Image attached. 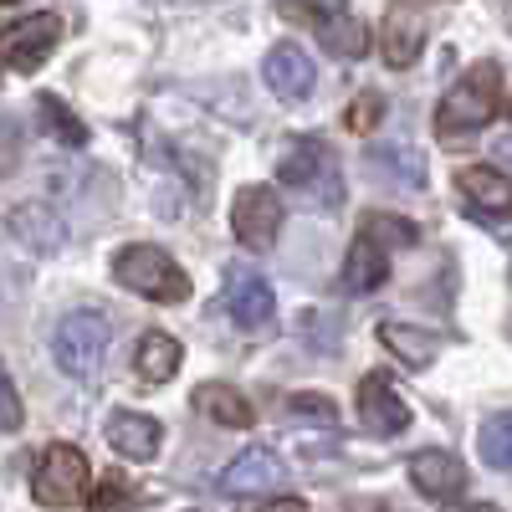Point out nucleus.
I'll list each match as a JSON object with an SVG mask.
<instances>
[{
    "label": "nucleus",
    "mask_w": 512,
    "mask_h": 512,
    "mask_svg": "<svg viewBox=\"0 0 512 512\" xmlns=\"http://www.w3.org/2000/svg\"><path fill=\"white\" fill-rule=\"evenodd\" d=\"M420 47H425L420 16H410L405 6H395L390 21H384V62H390V67H410L420 57Z\"/></svg>",
    "instance_id": "obj_18"
},
{
    "label": "nucleus",
    "mask_w": 512,
    "mask_h": 512,
    "mask_svg": "<svg viewBox=\"0 0 512 512\" xmlns=\"http://www.w3.org/2000/svg\"><path fill=\"white\" fill-rule=\"evenodd\" d=\"M226 313L236 328H267L277 318V297L262 272H236L226 287Z\"/></svg>",
    "instance_id": "obj_10"
},
{
    "label": "nucleus",
    "mask_w": 512,
    "mask_h": 512,
    "mask_svg": "<svg viewBox=\"0 0 512 512\" xmlns=\"http://www.w3.org/2000/svg\"><path fill=\"white\" fill-rule=\"evenodd\" d=\"M36 123L47 128L52 139H62L67 149H82V144H88V128H82V123L67 113L62 98H36Z\"/></svg>",
    "instance_id": "obj_22"
},
{
    "label": "nucleus",
    "mask_w": 512,
    "mask_h": 512,
    "mask_svg": "<svg viewBox=\"0 0 512 512\" xmlns=\"http://www.w3.org/2000/svg\"><path fill=\"white\" fill-rule=\"evenodd\" d=\"M507 333H512V323H507Z\"/></svg>",
    "instance_id": "obj_34"
},
{
    "label": "nucleus",
    "mask_w": 512,
    "mask_h": 512,
    "mask_svg": "<svg viewBox=\"0 0 512 512\" xmlns=\"http://www.w3.org/2000/svg\"><path fill=\"white\" fill-rule=\"evenodd\" d=\"M287 415L292 420H313V425H323V431H333V425H338V405L328 395H292L287 400Z\"/></svg>",
    "instance_id": "obj_25"
},
{
    "label": "nucleus",
    "mask_w": 512,
    "mask_h": 512,
    "mask_svg": "<svg viewBox=\"0 0 512 512\" xmlns=\"http://www.w3.org/2000/svg\"><path fill=\"white\" fill-rule=\"evenodd\" d=\"M359 420L369 436H400L410 425V405L395 395V384L384 374H369L359 379Z\"/></svg>",
    "instance_id": "obj_8"
},
{
    "label": "nucleus",
    "mask_w": 512,
    "mask_h": 512,
    "mask_svg": "<svg viewBox=\"0 0 512 512\" xmlns=\"http://www.w3.org/2000/svg\"><path fill=\"white\" fill-rule=\"evenodd\" d=\"M231 231L246 251H267L282 231V195L267 185H246L231 205Z\"/></svg>",
    "instance_id": "obj_5"
},
{
    "label": "nucleus",
    "mask_w": 512,
    "mask_h": 512,
    "mask_svg": "<svg viewBox=\"0 0 512 512\" xmlns=\"http://www.w3.org/2000/svg\"><path fill=\"white\" fill-rule=\"evenodd\" d=\"M6 231L26 246V251H57L62 246V221L47 205H16L6 216Z\"/></svg>",
    "instance_id": "obj_15"
},
{
    "label": "nucleus",
    "mask_w": 512,
    "mask_h": 512,
    "mask_svg": "<svg viewBox=\"0 0 512 512\" xmlns=\"http://www.w3.org/2000/svg\"><path fill=\"white\" fill-rule=\"evenodd\" d=\"M379 338H384V349H390L400 364H410V369H425L441 354V333H425L415 323H384Z\"/></svg>",
    "instance_id": "obj_17"
},
{
    "label": "nucleus",
    "mask_w": 512,
    "mask_h": 512,
    "mask_svg": "<svg viewBox=\"0 0 512 512\" xmlns=\"http://www.w3.org/2000/svg\"><path fill=\"white\" fill-rule=\"evenodd\" d=\"M134 364H139V374H144L149 384L175 379V374H180V338H169V333H149L144 344H139V354H134Z\"/></svg>",
    "instance_id": "obj_20"
},
{
    "label": "nucleus",
    "mask_w": 512,
    "mask_h": 512,
    "mask_svg": "<svg viewBox=\"0 0 512 512\" xmlns=\"http://www.w3.org/2000/svg\"><path fill=\"white\" fill-rule=\"evenodd\" d=\"M103 349H108V323H103L98 313H72V318H62V328H57V338H52L57 364H62L67 374H77V379H88V374L103 364Z\"/></svg>",
    "instance_id": "obj_4"
},
{
    "label": "nucleus",
    "mask_w": 512,
    "mask_h": 512,
    "mask_svg": "<svg viewBox=\"0 0 512 512\" xmlns=\"http://www.w3.org/2000/svg\"><path fill=\"white\" fill-rule=\"evenodd\" d=\"M395 6H431V0H395Z\"/></svg>",
    "instance_id": "obj_32"
},
{
    "label": "nucleus",
    "mask_w": 512,
    "mask_h": 512,
    "mask_svg": "<svg viewBox=\"0 0 512 512\" xmlns=\"http://www.w3.org/2000/svg\"><path fill=\"white\" fill-rule=\"evenodd\" d=\"M374 164H379V169H390V175H400L405 185H420V180H425V164H420V154H410V149H400V144L379 149V154H374Z\"/></svg>",
    "instance_id": "obj_26"
},
{
    "label": "nucleus",
    "mask_w": 512,
    "mask_h": 512,
    "mask_svg": "<svg viewBox=\"0 0 512 512\" xmlns=\"http://www.w3.org/2000/svg\"><path fill=\"white\" fill-rule=\"evenodd\" d=\"M456 190L482 221H512V180L492 164H466L456 175Z\"/></svg>",
    "instance_id": "obj_7"
},
{
    "label": "nucleus",
    "mask_w": 512,
    "mask_h": 512,
    "mask_svg": "<svg viewBox=\"0 0 512 512\" xmlns=\"http://www.w3.org/2000/svg\"><path fill=\"white\" fill-rule=\"evenodd\" d=\"M497 103H502V72H497V62H477V67L441 98V108H436V134H441V139L477 134V128L492 123Z\"/></svg>",
    "instance_id": "obj_1"
},
{
    "label": "nucleus",
    "mask_w": 512,
    "mask_h": 512,
    "mask_svg": "<svg viewBox=\"0 0 512 512\" xmlns=\"http://www.w3.org/2000/svg\"><path fill=\"white\" fill-rule=\"evenodd\" d=\"M410 482H415L425 497L451 502V497L466 487V472H461V461H456L451 451H415V456H410Z\"/></svg>",
    "instance_id": "obj_13"
},
{
    "label": "nucleus",
    "mask_w": 512,
    "mask_h": 512,
    "mask_svg": "<svg viewBox=\"0 0 512 512\" xmlns=\"http://www.w3.org/2000/svg\"><path fill=\"white\" fill-rule=\"evenodd\" d=\"M62 41V21L57 16H26L6 31V41H0V52H6V67L11 72H31L47 62V52Z\"/></svg>",
    "instance_id": "obj_6"
},
{
    "label": "nucleus",
    "mask_w": 512,
    "mask_h": 512,
    "mask_svg": "<svg viewBox=\"0 0 512 512\" xmlns=\"http://www.w3.org/2000/svg\"><path fill=\"white\" fill-rule=\"evenodd\" d=\"M113 277L128 292L149 297V303H185L190 297V277L180 272L175 256H164L159 246H123L118 262H113Z\"/></svg>",
    "instance_id": "obj_2"
},
{
    "label": "nucleus",
    "mask_w": 512,
    "mask_h": 512,
    "mask_svg": "<svg viewBox=\"0 0 512 512\" xmlns=\"http://www.w3.org/2000/svg\"><path fill=\"white\" fill-rule=\"evenodd\" d=\"M456 512H497L492 502H472V507H456Z\"/></svg>",
    "instance_id": "obj_31"
},
{
    "label": "nucleus",
    "mask_w": 512,
    "mask_h": 512,
    "mask_svg": "<svg viewBox=\"0 0 512 512\" xmlns=\"http://www.w3.org/2000/svg\"><path fill=\"white\" fill-rule=\"evenodd\" d=\"M364 231L374 241H390V246H415L420 241V226L405 221V216H384V210H374V216H364Z\"/></svg>",
    "instance_id": "obj_24"
},
{
    "label": "nucleus",
    "mask_w": 512,
    "mask_h": 512,
    "mask_svg": "<svg viewBox=\"0 0 512 512\" xmlns=\"http://www.w3.org/2000/svg\"><path fill=\"white\" fill-rule=\"evenodd\" d=\"M262 512H308V502H303V497H277V502H267Z\"/></svg>",
    "instance_id": "obj_30"
},
{
    "label": "nucleus",
    "mask_w": 512,
    "mask_h": 512,
    "mask_svg": "<svg viewBox=\"0 0 512 512\" xmlns=\"http://www.w3.org/2000/svg\"><path fill=\"white\" fill-rule=\"evenodd\" d=\"M502 159H507V164H512V144H502Z\"/></svg>",
    "instance_id": "obj_33"
},
{
    "label": "nucleus",
    "mask_w": 512,
    "mask_h": 512,
    "mask_svg": "<svg viewBox=\"0 0 512 512\" xmlns=\"http://www.w3.org/2000/svg\"><path fill=\"white\" fill-rule=\"evenodd\" d=\"M195 405H200L210 420L231 425V431H246V425L256 420L251 400H246L241 390H231V384H200V390H195Z\"/></svg>",
    "instance_id": "obj_19"
},
{
    "label": "nucleus",
    "mask_w": 512,
    "mask_h": 512,
    "mask_svg": "<svg viewBox=\"0 0 512 512\" xmlns=\"http://www.w3.org/2000/svg\"><path fill=\"white\" fill-rule=\"evenodd\" d=\"M282 11L287 16H303V21H328V16H338L344 11V0H282Z\"/></svg>",
    "instance_id": "obj_27"
},
{
    "label": "nucleus",
    "mask_w": 512,
    "mask_h": 512,
    "mask_svg": "<svg viewBox=\"0 0 512 512\" xmlns=\"http://www.w3.org/2000/svg\"><path fill=\"white\" fill-rule=\"evenodd\" d=\"M384 241H374L369 231H359L354 236V246H349V256H344V287L349 292H374L379 282H384Z\"/></svg>",
    "instance_id": "obj_16"
},
{
    "label": "nucleus",
    "mask_w": 512,
    "mask_h": 512,
    "mask_svg": "<svg viewBox=\"0 0 512 512\" xmlns=\"http://www.w3.org/2000/svg\"><path fill=\"white\" fill-rule=\"evenodd\" d=\"M379 113H384V98H379V93H364V98L354 103V113H349V128H359V134H364V128L379 123Z\"/></svg>",
    "instance_id": "obj_28"
},
{
    "label": "nucleus",
    "mask_w": 512,
    "mask_h": 512,
    "mask_svg": "<svg viewBox=\"0 0 512 512\" xmlns=\"http://www.w3.org/2000/svg\"><path fill=\"white\" fill-rule=\"evenodd\" d=\"M0 415H6V431H16V425H21V395H16L11 379L0 384Z\"/></svg>",
    "instance_id": "obj_29"
},
{
    "label": "nucleus",
    "mask_w": 512,
    "mask_h": 512,
    "mask_svg": "<svg viewBox=\"0 0 512 512\" xmlns=\"http://www.w3.org/2000/svg\"><path fill=\"white\" fill-rule=\"evenodd\" d=\"M159 420L149 415H134V410H123L108 420V446L123 456V461H154L159 456Z\"/></svg>",
    "instance_id": "obj_14"
},
{
    "label": "nucleus",
    "mask_w": 512,
    "mask_h": 512,
    "mask_svg": "<svg viewBox=\"0 0 512 512\" xmlns=\"http://www.w3.org/2000/svg\"><path fill=\"white\" fill-rule=\"evenodd\" d=\"M262 72H267V88H272L277 98H287V103L308 98V93H313V82H318L308 52H303V47H292V41H277V47L267 52V62H262Z\"/></svg>",
    "instance_id": "obj_11"
},
{
    "label": "nucleus",
    "mask_w": 512,
    "mask_h": 512,
    "mask_svg": "<svg viewBox=\"0 0 512 512\" xmlns=\"http://www.w3.org/2000/svg\"><path fill=\"white\" fill-rule=\"evenodd\" d=\"M88 456H82L77 446H67V441H57V446H47V456H41V466H36V497L47 502V507H72V502H82V492H88Z\"/></svg>",
    "instance_id": "obj_3"
},
{
    "label": "nucleus",
    "mask_w": 512,
    "mask_h": 512,
    "mask_svg": "<svg viewBox=\"0 0 512 512\" xmlns=\"http://www.w3.org/2000/svg\"><path fill=\"white\" fill-rule=\"evenodd\" d=\"M277 175H282L287 190H313V185H323V180L338 185L333 154H328L318 139H297V144H287V154L277 159ZM313 195H318V190H313Z\"/></svg>",
    "instance_id": "obj_12"
},
{
    "label": "nucleus",
    "mask_w": 512,
    "mask_h": 512,
    "mask_svg": "<svg viewBox=\"0 0 512 512\" xmlns=\"http://www.w3.org/2000/svg\"><path fill=\"white\" fill-rule=\"evenodd\" d=\"M477 451L487 466H512V410L507 415H492L477 436Z\"/></svg>",
    "instance_id": "obj_23"
},
{
    "label": "nucleus",
    "mask_w": 512,
    "mask_h": 512,
    "mask_svg": "<svg viewBox=\"0 0 512 512\" xmlns=\"http://www.w3.org/2000/svg\"><path fill=\"white\" fill-rule=\"evenodd\" d=\"M282 477H287V472H282V456H277V451L246 446V451L226 466V472H221V492H231V497H256V492H272Z\"/></svg>",
    "instance_id": "obj_9"
},
{
    "label": "nucleus",
    "mask_w": 512,
    "mask_h": 512,
    "mask_svg": "<svg viewBox=\"0 0 512 512\" xmlns=\"http://www.w3.org/2000/svg\"><path fill=\"white\" fill-rule=\"evenodd\" d=\"M318 41H323L333 57H364L369 52V26L354 21L349 11H338V16L318 21Z\"/></svg>",
    "instance_id": "obj_21"
}]
</instances>
